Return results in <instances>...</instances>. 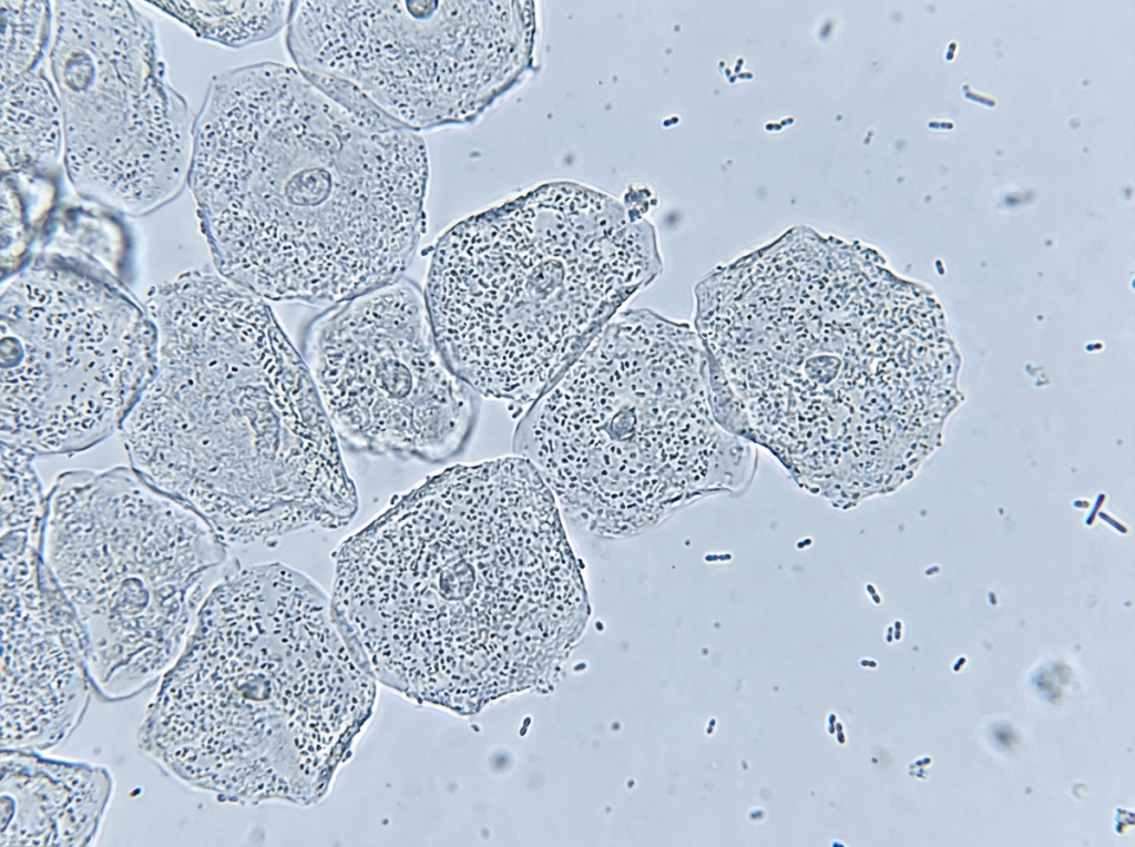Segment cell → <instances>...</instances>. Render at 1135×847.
I'll return each mask as SVG.
<instances>
[{"label":"cell","instance_id":"13","mask_svg":"<svg viewBox=\"0 0 1135 847\" xmlns=\"http://www.w3.org/2000/svg\"><path fill=\"white\" fill-rule=\"evenodd\" d=\"M113 792L104 766L1 748L0 844L94 845Z\"/></svg>","mask_w":1135,"mask_h":847},{"label":"cell","instance_id":"14","mask_svg":"<svg viewBox=\"0 0 1135 847\" xmlns=\"http://www.w3.org/2000/svg\"><path fill=\"white\" fill-rule=\"evenodd\" d=\"M59 95L33 70L1 86L2 165L11 170H45L55 165L63 145Z\"/></svg>","mask_w":1135,"mask_h":847},{"label":"cell","instance_id":"1","mask_svg":"<svg viewBox=\"0 0 1135 847\" xmlns=\"http://www.w3.org/2000/svg\"><path fill=\"white\" fill-rule=\"evenodd\" d=\"M562 518L524 457L447 468L340 544L336 622L379 684L446 708L492 657L535 662L586 625Z\"/></svg>","mask_w":1135,"mask_h":847},{"label":"cell","instance_id":"8","mask_svg":"<svg viewBox=\"0 0 1135 847\" xmlns=\"http://www.w3.org/2000/svg\"><path fill=\"white\" fill-rule=\"evenodd\" d=\"M7 278L1 442L35 458L90 449L120 430L153 375L145 306L121 279L48 251Z\"/></svg>","mask_w":1135,"mask_h":847},{"label":"cell","instance_id":"4","mask_svg":"<svg viewBox=\"0 0 1135 847\" xmlns=\"http://www.w3.org/2000/svg\"><path fill=\"white\" fill-rule=\"evenodd\" d=\"M378 684L313 579L282 563L235 565L161 678L137 743L222 802L314 806L368 728Z\"/></svg>","mask_w":1135,"mask_h":847},{"label":"cell","instance_id":"9","mask_svg":"<svg viewBox=\"0 0 1135 847\" xmlns=\"http://www.w3.org/2000/svg\"><path fill=\"white\" fill-rule=\"evenodd\" d=\"M523 2L292 1L294 67L347 80L420 133L471 122L526 68Z\"/></svg>","mask_w":1135,"mask_h":847},{"label":"cell","instance_id":"5","mask_svg":"<svg viewBox=\"0 0 1135 847\" xmlns=\"http://www.w3.org/2000/svg\"><path fill=\"white\" fill-rule=\"evenodd\" d=\"M643 214L554 183L449 227L422 288L448 366L481 397L533 404L662 275Z\"/></svg>","mask_w":1135,"mask_h":847},{"label":"cell","instance_id":"2","mask_svg":"<svg viewBox=\"0 0 1135 847\" xmlns=\"http://www.w3.org/2000/svg\"><path fill=\"white\" fill-rule=\"evenodd\" d=\"M429 178L420 133L369 124L264 61L213 79L187 183L219 274L267 302L329 307L403 277Z\"/></svg>","mask_w":1135,"mask_h":847},{"label":"cell","instance_id":"10","mask_svg":"<svg viewBox=\"0 0 1135 847\" xmlns=\"http://www.w3.org/2000/svg\"><path fill=\"white\" fill-rule=\"evenodd\" d=\"M50 51L68 175L88 200L144 215L188 178L194 118L168 84L151 20L126 1H58Z\"/></svg>","mask_w":1135,"mask_h":847},{"label":"cell","instance_id":"12","mask_svg":"<svg viewBox=\"0 0 1135 847\" xmlns=\"http://www.w3.org/2000/svg\"><path fill=\"white\" fill-rule=\"evenodd\" d=\"M1 748L44 752L81 723L94 693L88 639L40 545L1 537Z\"/></svg>","mask_w":1135,"mask_h":847},{"label":"cell","instance_id":"11","mask_svg":"<svg viewBox=\"0 0 1135 847\" xmlns=\"http://www.w3.org/2000/svg\"><path fill=\"white\" fill-rule=\"evenodd\" d=\"M301 355L347 448L442 463L469 443L482 397L442 357L415 282L327 307L307 326Z\"/></svg>","mask_w":1135,"mask_h":847},{"label":"cell","instance_id":"6","mask_svg":"<svg viewBox=\"0 0 1135 847\" xmlns=\"http://www.w3.org/2000/svg\"><path fill=\"white\" fill-rule=\"evenodd\" d=\"M709 361L694 327L650 308L617 313L514 428L562 516L602 539L663 522L709 428Z\"/></svg>","mask_w":1135,"mask_h":847},{"label":"cell","instance_id":"17","mask_svg":"<svg viewBox=\"0 0 1135 847\" xmlns=\"http://www.w3.org/2000/svg\"><path fill=\"white\" fill-rule=\"evenodd\" d=\"M1 86L33 70L47 41L50 7L39 1H1Z\"/></svg>","mask_w":1135,"mask_h":847},{"label":"cell","instance_id":"3","mask_svg":"<svg viewBox=\"0 0 1135 847\" xmlns=\"http://www.w3.org/2000/svg\"><path fill=\"white\" fill-rule=\"evenodd\" d=\"M147 310L155 368L119 430L130 467L227 545L347 525L359 500L341 443L268 302L203 277Z\"/></svg>","mask_w":1135,"mask_h":847},{"label":"cell","instance_id":"16","mask_svg":"<svg viewBox=\"0 0 1135 847\" xmlns=\"http://www.w3.org/2000/svg\"><path fill=\"white\" fill-rule=\"evenodd\" d=\"M32 455L1 442V533H24L41 542L47 514Z\"/></svg>","mask_w":1135,"mask_h":847},{"label":"cell","instance_id":"15","mask_svg":"<svg viewBox=\"0 0 1135 847\" xmlns=\"http://www.w3.org/2000/svg\"><path fill=\"white\" fill-rule=\"evenodd\" d=\"M205 40L241 49L285 30L292 1H151Z\"/></svg>","mask_w":1135,"mask_h":847},{"label":"cell","instance_id":"7","mask_svg":"<svg viewBox=\"0 0 1135 847\" xmlns=\"http://www.w3.org/2000/svg\"><path fill=\"white\" fill-rule=\"evenodd\" d=\"M195 510L131 467L70 470L47 493L41 554L88 639L94 694L127 700L182 653L235 563Z\"/></svg>","mask_w":1135,"mask_h":847}]
</instances>
